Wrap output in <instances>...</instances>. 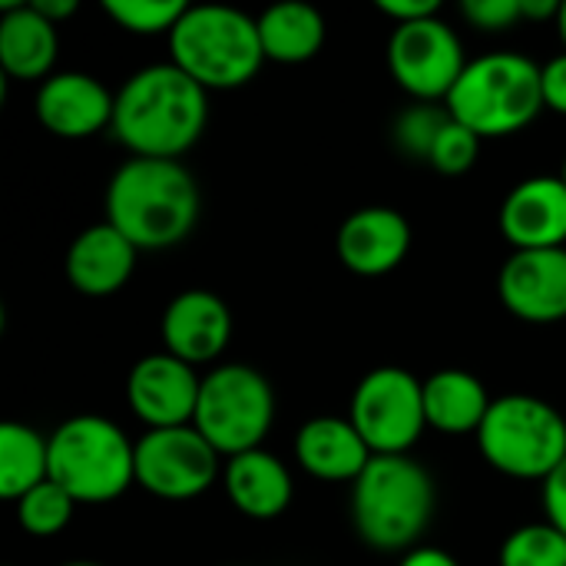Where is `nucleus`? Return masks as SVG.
<instances>
[{
	"label": "nucleus",
	"mask_w": 566,
	"mask_h": 566,
	"mask_svg": "<svg viewBox=\"0 0 566 566\" xmlns=\"http://www.w3.org/2000/svg\"><path fill=\"white\" fill-rule=\"evenodd\" d=\"M209 123V90H202L172 60L136 70L116 90L113 133L146 159H179L189 153Z\"/></svg>",
	"instance_id": "f257e3e1"
},
{
	"label": "nucleus",
	"mask_w": 566,
	"mask_h": 566,
	"mask_svg": "<svg viewBox=\"0 0 566 566\" xmlns=\"http://www.w3.org/2000/svg\"><path fill=\"white\" fill-rule=\"evenodd\" d=\"M199 186L179 159L129 156L106 186V222L139 252L172 249L199 222Z\"/></svg>",
	"instance_id": "f03ea898"
},
{
	"label": "nucleus",
	"mask_w": 566,
	"mask_h": 566,
	"mask_svg": "<svg viewBox=\"0 0 566 566\" xmlns=\"http://www.w3.org/2000/svg\"><path fill=\"white\" fill-rule=\"evenodd\" d=\"M434 481L408 454H375L352 484V521L375 551H415L434 517Z\"/></svg>",
	"instance_id": "7ed1b4c3"
},
{
	"label": "nucleus",
	"mask_w": 566,
	"mask_h": 566,
	"mask_svg": "<svg viewBox=\"0 0 566 566\" xmlns=\"http://www.w3.org/2000/svg\"><path fill=\"white\" fill-rule=\"evenodd\" d=\"M172 63L202 90H239L265 63L259 20L235 7H189L169 33Z\"/></svg>",
	"instance_id": "20e7f679"
},
{
	"label": "nucleus",
	"mask_w": 566,
	"mask_h": 566,
	"mask_svg": "<svg viewBox=\"0 0 566 566\" xmlns=\"http://www.w3.org/2000/svg\"><path fill=\"white\" fill-rule=\"evenodd\" d=\"M444 106L481 139L521 133L547 109L541 66L524 53H488L468 63Z\"/></svg>",
	"instance_id": "39448f33"
},
{
	"label": "nucleus",
	"mask_w": 566,
	"mask_h": 566,
	"mask_svg": "<svg viewBox=\"0 0 566 566\" xmlns=\"http://www.w3.org/2000/svg\"><path fill=\"white\" fill-rule=\"evenodd\" d=\"M50 481L76 504H109L136 481V444L99 415H76L50 438Z\"/></svg>",
	"instance_id": "423d86ee"
},
{
	"label": "nucleus",
	"mask_w": 566,
	"mask_h": 566,
	"mask_svg": "<svg viewBox=\"0 0 566 566\" xmlns=\"http://www.w3.org/2000/svg\"><path fill=\"white\" fill-rule=\"evenodd\" d=\"M478 444L484 461L514 481H547L566 458L564 415L534 395H504L491 405Z\"/></svg>",
	"instance_id": "0eeeda50"
},
{
	"label": "nucleus",
	"mask_w": 566,
	"mask_h": 566,
	"mask_svg": "<svg viewBox=\"0 0 566 566\" xmlns=\"http://www.w3.org/2000/svg\"><path fill=\"white\" fill-rule=\"evenodd\" d=\"M275 421V395L262 371L249 365H219L202 378L196 431L229 461L259 451Z\"/></svg>",
	"instance_id": "6e6552de"
},
{
	"label": "nucleus",
	"mask_w": 566,
	"mask_h": 566,
	"mask_svg": "<svg viewBox=\"0 0 566 566\" xmlns=\"http://www.w3.org/2000/svg\"><path fill=\"white\" fill-rule=\"evenodd\" d=\"M348 418L371 454H408L428 428L424 381L405 368H375L358 381Z\"/></svg>",
	"instance_id": "1a4fd4ad"
},
{
	"label": "nucleus",
	"mask_w": 566,
	"mask_h": 566,
	"mask_svg": "<svg viewBox=\"0 0 566 566\" xmlns=\"http://www.w3.org/2000/svg\"><path fill=\"white\" fill-rule=\"evenodd\" d=\"M388 70L395 83L418 103H448L451 90L468 70V60L458 33L441 17H428L395 27L388 40Z\"/></svg>",
	"instance_id": "9d476101"
},
{
	"label": "nucleus",
	"mask_w": 566,
	"mask_h": 566,
	"mask_svg": "<svg viewBox=\"0 0 566 566\" xmlns=\"http://www.w3.org/2000/svg\"><path fill=\"white\" fill-rule=\"evenodd\" d=\"M219 458L196 424L146 431L136 441V484L163 501H192L216 484Z\"/></svg>",
	"instance_id": "9b49d317"
},
{
	"label": "nucleus",
	"mask_w": 566,
	"mask_h": 566,
	"mask_svg": "<svg viewBox=\"0 0 566 566\" xmlns=\"http://www.w3.org/2000/svg\"><path fill=\"white\" fill-rule=\"evenodd\" d=\"M199 391H202V378L196 375V368L169 352L139 358L126 378V401L133 415L143 424H149V431L192 424L199 408Z\"/></svg>",
	"instance_id": "f8f14e48"
},
{
	"label": "nucleus",
	"mask_w": 566,
	"mask_h": 566,
	"mask_svg": "<svg viewBox=\"0 0 566 566\" xmlns=\"http://www.w3.org/2000/svg\"><path fill=\"white\" fill-rule=\"evenodd\" d=\"M501 302L511 315L531 325L566 318V249L514 252L497 279Z\"/></svg>",
	"instance_id": "ddd939ff"
},
{
	"label": "nucleus",
	"mask_w": 566,
	"mask_h": 566,
	"mask_svg": "<svg viewBox=\"0 0 566 566\" xmlns=\"http://www.w3.org/2000/svg\"><path fill=\"white\" fill-rule=\"evenodd\" d=\"M116 93L90 73H53L36 90V119L60 139H86L113 126Z\"/></svg>",
	"instance_id": "4468645a"
},
{
	"label": "nucleus",
	"mask_w": 566,
	"mask_h": 566,
	"mask_svg": "<svg viewBox=\"0 0 566 566\" xmlns=\"http://www.w3.org/2000/svg\"><path fill=\"white\" fill-rule=\"evenodd\" d=\"M408 249H411V226L391 206H365L352 212L335 235V252L342 265L365 279L395 272L405 262Z\"/></svg>",
	"instance_id": "2eb2a0df"
},
{
	"label": "nucleus",
	"mask_w": 566,
	"mask_h": 566,
	"mask_svg": "<svg viewBox=\"0 0 566 566\" xmlns=\"http://www.w3.org/2000/svg\"><path fill=\"white\" fill-rule=\"evenodd\" d=\"M501 232L514 252L564 249L566 182L560 176H531L517 182L501 206Z\"/></svg>",
	"instance_id": "dca6fc26"
},
{
	"label": "nucleus",
	"mask_w": 566,
	"mask_h": 566,
	"mask_svg": "<svg viewBox=\"0 0 566 566\" xmlns=\"http://www.w3.org/2000/svg\"><path fill=\"white\" fill-rule=\"evenodd\" d=\"M232 338L229 305L206 289L179 292L163 312V345L186 365L216 361Z\"/></svg>",
	"instance_id": "f3484780"
},
{
	"label": "nucleus",
	"mask_w": 566,
	"mask_h": 566,
	"mask_svg": "<svg viewBox=\"0 0 566 566\" xmlns=\"http://www.w3.org/2000/svg\"><path fill=\"white\" fill-rule=\"evenodd\" d=\"M139 249L109 222L83 229L66 249V279L86 298L116 295L136 269Z\"/></svg>",
	"instance_id": "a211bd4d"
},
{
	"label": "nucleus",
	"mask_w": 566,
	"mask_h": 566,
	"mask_svg": "<svg viewBox=\"0 0 566 566\" xmlns=\"http://www.w3.org/2000/svg\"><path fill=\"white\" fill-rule=\"evenodd\" d=\"M295 458L305 474L325 484H355L371 464V448L352 424V418L322 415L298 428Z\"/></svg>",
	"instance_id": "6ab92c4d"
},
{
	"label": "nucleus",
	"mask_w": 566,
	"mask_h": 566,
	"mask_svg": "<svg viewBox=\"0 0 566 566\" xmlns=\"http://www.w3.org/2000/svg\"><path fill=\"white\" fill-rule=\"evenodd\" d=\"M60 53L56 23L40 17L33 3H0V66L13 80H50Z\"/></svg>",
	"instance_id": "aec40b11"
},
{
	"label": "nucleus",
	"mask_w": 566,
	"mask_h": 566,
	"mask_svg": "<svg viewBox=\"0 0 566 566\" xmlns=\"http://www.w3.org/2000/svg\"><path fill=\"white\" fill-rule=\"evenodd\" d=\"M222 484L232 507L252 521H272L285 514L295 494L289 468L262 448L229 458L222 471Z\"/></svg>",
	"instance_id": "412c9836"
},
{
	"label": "nucleus",
	"mask_w": 566,
	"mask_h": 566,
	"mask_svg": "<svg viewBox=\"0 0 566 566\" xmlns=\"http://www.w3.org/2000/svg\"><path fill=\"white\" fill-rule=\"evenodd\" d=\"M491 405L488 388L471 371L444 368L424 381V418L441 434H478Z\"/></svg>",
	"instance_id": "4be33fe9"
},
{
	"label": "nucleus",
	"mask_w": 566,
	"mask_h": 566,
	"mask_svg": "<svg viewBox=\"0 0 566 566\" xmlns=\"http://www.w3.org/2000/svg\"><path fill=\"white\" fill-rule=\"evenodd\" d=\"M259 36L265 60L275 63H308L325 46V17L312 3H275L259 17Z\"/></svg>",
	"instance_id": "5701e85b"
},
{
	"label": "nucleus",
	"mask_w": 566,
	"mask_h": 566,
	"mask_svg": "<svg viewBox=\"0 0 566 566\" xmlns=\"http://www.w3.org/2000/svg\"><path fill=\"white\" fill-rule=\"evenodd\" d=\"M43 481H50V441L27 424H0V497L17 504Z\"/></svg>",
	"instance_id": "b1692460"
},
{
	"label": "nucleus",
	"mask_w": 566,
	"mask_h": 566,
	"mask_svg": "<svg viewBox=\"0 0 566 566\" xmlns=\"http://www.w3.org/2000/svg\"><path fill=\"white\" fill-rule=\"evenodd\" d=\"M76 501L53 481H43L17 501V521L30 537H56L73 521Z\"/></svg>",
	"instance_id": "393cba45"
},
{
	"label": "nucleus",
	"mask_w": 566,
	"mask_h": 566,
	"mask_svg": "<svg viewBox=\"0 0 566 566\" xmlns=\"http://www.w3.org/2000/svg\"><path fill=\"white\" fill-rule=\"evenodd\" d=\"M106 17L136 36H156V33H172L176 23L182 20V13L189 10V3L182 0H106L103 3Z\"/></svg>",
	"instance_id": "a878e982"
},
{
	"label": "nucleus",
	"mask_w": 566,
	"mask_h": 566,
	"mask_svg": "<svg viewBox=\"0 0 566 566\" xmlns=\"http://www.w3.org/2000/svg\"><path fill=\"white\" fill-rule=\"evenodd\" d=\"M501 566H566V534L547 521L524 524L504 541Z\"/></svg>",
	"instance_id": "bb28decb"
},
{
	"label": "nucleus",
	"mask_w": 566,
	"mask_h": 566,
	"mask_svg": "<svg viewBox=\"0 0 566 566\" xmlns=\"http://www.w3.org/2000/svg\"><path fill=\"white\" fill-rule=\"evenodd\" d=\"M451 123L448 106H434V103H415L408 106L398 119H395V143L405 156L411 159H431V149L438 143V136L444 133V126Z\"/></svg>",
	"instance_id": "cd10ccee"
},
{
	"label": "nucleus",
	"mask_w": 566,
	"mask_h": 566,
	"mask_svg": "<svg viewBox=\"0 0 566 566\" xmlns=\"http://www.w3.org/2000/svg\"><path fill=\"white\" fill-rule=\"evenodd\" d=\"M481 153V136L474 129H468L464 123H458L451 116V123L444 126V133L438 136L434 149H431V166L444 176H461L478 163Z\"/></svg>",
	"instance_id": "c85d7f7f"
},
{
	"label": "nucleus",
	"mask_w": 566,
	"mask_h": 566,
	"mask_svg": "<svg viewBox=\"0 0 566 566\" xmlns=\"http://www.w3.org/2000/svg\"><path fill=\"white\" fill-rule=\"evenodd\" d=\"M461 13L471 27L484 33H501L524 20V3L521 0H464Z\"/></svg>",
	"instance_id": "c756f323"
},
{
	"label": "nucleus",
	"mask_w": 566,
	"mask_h": 566,
	"mask_svg": "<svg viewBox=\"0 0 566 566\" xmlns=\"http://www.w3.org/2000/svg\"><path fill=\"white\" fill-rule=\"evenodd\" d=\"M544 514H547V524H554L560 534H566V458L544 481Z\"/></svg>",
	"instance_id": "7c9ffc66"
},
{
	"label": "nucleus",
	"mask_w": 566,
	"mask_h": 566,
	"mask_svg": "<svg viewBox=\"0 0 566 566\" xmlns=\"http://www.w3.org/2000/svg\"><path fill=\"white\" fill-rule=\"evenodd\" d=\"M541 80H544V106L566 116V53L541 66Z\"/></svg>",
	"instance_id": "2f4dec72"
},
{
	"label": "nucleus",
	"mask_w": 566,
	"mask_h": 566,
	"mask_svg": "<svg viewBox=\"0 0 566 566\" xmlns=\"http://www.w3.org/2000/svg\"><path fill=\"white\" fill-rule=\"evenodd\" d=\"M378 10L385 17H391L395 27H401V23H418V20L438 17L441 3L438 0H378Z\"/></svg>",
	"instance_id": "473e14b6"
},
{
	"label": "nucleus",
	"mask_w": 566,
	"mask_h": 566,
	"mask_svg": "<svg viewBox=\"0 0 566 566\" xmlns=\"http://www.w3.org/2000/svg\"><path fill=\"white\" fill-rule=\"evenodd\" d=\"M398 566H461L448 551H438V547H415L401 557Z\"/></svg>",
	"instance_id": "72a5a7b5"
},
{
	"label": "nucleus",
	"mask_w": 566,
	"mask_h": 566,
	"mask_svg": "<svg viewBox=\"0 0 566 566\" xmlns=\"http://www.w3.org/2000/svg\"><path fill=\"white\" fill-rule=\"evenodd\" d=\"M33 10L40 17H46L50 23H60V20L73 17L80 10V3L76 0H33Z\"/></svg>",
	"instance_id": "f704fd0d"
},
{
	"label": "nucleus",
	"mask_w": 566,
	"mask_h": 566,
	"mask_svg": "<svg viewBox=\"0 0 566 566\" xmlns=\"http://www.w3.org/2000/svg\"><path fill=\"white\" fill-rule=\"evenodd\" d=\"M524 3V20H551L560 17V3L557 0H521Z\"/></svg>",
	"instance_id": "c9c22d12"
},
{
	"label": "nucleus",
	"mask_w": 566,
	"mask_h": 566,
	"mask_svg": "<svg viewBox=\"0 0 566 566\" xmlns=\"http://www.w3.org/2000/svg\"><path fill=\"white\" fill-rule=\"evenodd\" d=\"M557 30H560V40H564L566 46V0L560 3V17H557Z\"/></svg>",
	"instance_id": "e433bc0d"
},
{
	"label": "nucleus",
	"mask_w": 566,
	"mask_h": 566,
	"mask_svg": "<svg viewBox=\"0 0 566 566\" xmlns=\"http://www.w3.org/2000/svg\"><path fill=\"white\" fill-rule=\"evenodd\" d=\"M63 566H99V564H63Z\"/></svg>",
	"instance_id": "4c0bfd02"
},
{
	"label": "nucleus",
	"mask_w": 566,
	"mask_h": 566,
	"mask_svg": "<svg viewBox=\"0 0 566 566\" xmlns=\"http://www.w3.org/2000/svg\"><path fill=\"white\" fill-rule=\"evenodd\" d=\"M560 179H564V182H566V159H564V172H560Z\"/></svg>",
	"instance_id": "58836bf2"
}]
</instances>
